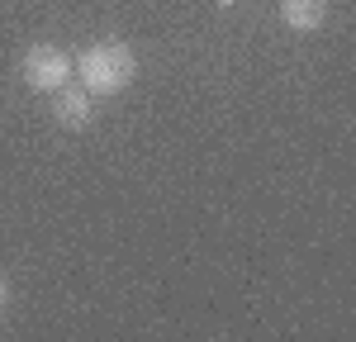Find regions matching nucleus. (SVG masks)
I'll list each match as a JSON object with an SVG mask.
<instances>
[{
	"label": "nucleus",
	"mask_w": 356,
	"mask_h": 342,
	"mask_svg": "<svg viewBox=\"0 0 356 342\" xmlns=\"http://www.w3.org/2000/svg\"><path fill=\"white\" fill-rule=\"evenodd\" d=\"M72 62H76L81 86L95 95V100L129 90V86H134V76H138L134 48H129V43H119V38H100V43H90L81 57H72Z\"/></svg>",
	"instance_id": "f257e3e1"
},
{
	"label": "nucleus",
	"mask_w": 356,
	"mask_h": 342,
	"mask_svg": "<svg viewBox=\"0 0 356 342\" xmlns=\"http://www.w3.org/2000/svg\"><path fill=\"white\" fill-rule=\"evenodd\" d=\"M328 19V0H280V24L295 33H314Z\"/></svg>",
	"instance_id": "20e7f679"
},
{
	"label": "nucleus",
	"mask_w": 356,
	"mask_h": 342,
	"mask_svg": "<svg viewBox=\"0 0 356 342\" xmlns=\"http://www.w3.org/2000/svg\"><path fill=\"white\" fill-rule=\"evenodd\" d=\"M10 309V276H5V271H0V314Z\"/></svg>",
	"instance_id": "39448f33"
},
{
	"label": "nucleus",
	"mask_w": 356,
	"mask_h": 342,
	"mask_svg": "<svg viewBox=\"0 0 356 342\" xmlns=\"http://www.w3.org/2000/svg\"><path fill=\"white\" fill-rule=\"evenodd\" d=\"M19 76H24L29 90H38V95H53L62 86L76 76V62L62 53L57 43H33L24 57H19Z\"/></svg>",
	"instance_id": "f03ea898"
},
{
	"label": "nucleus",
	"mask_w": 356,
	"mask_h": 342,
	"mask_svg": "<svg viewBox=\"0 0 356 342\" xmlns=\"http://www.w3.org/2000/svg\"><path fill=\"white\" fill-rule=\"evenodd\" d=\"M53 124L67 129V133H81L95 124V95L86 86H62L53 90Z\"/></svg>",
	"instance_id": "7ed1b4c3"
}]
</instances>
